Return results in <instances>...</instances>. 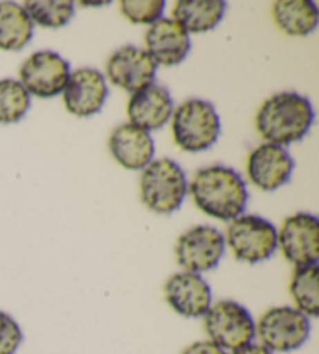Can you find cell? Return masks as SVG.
Returning <instances> with one entry per match:
<instances>
[{
    "label": "cell",
    "mask_w": 319,
    "mask_h": 354,
    "mask_svg": "<svg viewBox=\"0 0 319 354\" xmlns=\"http://www.w3.org/2000/svg\"><path fill=\"white\" fill-rule=\"evenodd\" d=\"M187 191L192 194L195 205L204 214L223 222H232L240 217L248 205L246 183L231 167L211 166L200 169Z\"/></svg>",
    "instance_id": "1"
},
{
    "label": "cell",
    "mask_w": 319,
    "mask_h": 354,
    "mask_svg": "<svg viewBox=\"0 0 319 354\" xmlns=\"http://www.w3.org/2000/svg\"><path fill=\"white\" fill-rule=\"evenodd\" d=\"M315 111L310 100L298 93H280L263 103L255 118L257 131L268 144L298 142L310 131Z\"/></svg>",
    "instance_id": "2"
},
{
    "label": "cell",
    "mask_w": 319,
    "mask_h": 354,
    "mask_svg": "<svg viewBox=\"0 0 319 354\" xmlns=\"http://www.w3.org/2000/svg\"><path fill=\"white\" fill-rule=\"evenodd\" d=\"M175 144L188 153H198L211 149L222 131V122L215 106L201 99H188L173 111Z\"/></svg>",
    "instance_id": "3"
},
{
    "label": "cell",
    "mask_w": 319,
    "mask_h": 354,
    "mask_svg": "<svg viewBox=\"0 0 319 354\" xmlns=\"http://www.w3.org/2000/svg\"><path fill=\"white\" fill-rule=\"evenodd\" d=\"M187 194V178L173 160H153L140 176V197L146 207L157 214L180 209Z\"/></svg>",
    "instance_id": "4"
},
{
    "label": "cell",
    "mask_w": 319,
    "mask_h": 354,
    "mask_svg": "<svg viewBox=\"0 0 319 354\" xmlns=\"http://www.w3.org/2000/svg\"><path fill=\"white\" fill-rule=\"evenodd\" d=\"M202 319L209 340L226 353L253 344L255 339L254 317L243 304L234 300L212 303Z\"/></svg>",
    "instance_id": "5"
},
{
    "label": "cell",
    "mask_w": 319,
    "mask_h": 354,
    "mask_svg": "<svg viewBox=\"0 0 319 354\" xmlns=\"http://www.w3.org/2000/svg\"><path fill=\"white\" fill-rule=\"evenodd\" d=\"M310 319L293 306H276L260 315L255 323V337L268 351L291 353L310 337Z\"/></svg>",
    "instance_id": "6"
},
{
    "label": "cell",
    "mask_w": 319,
    "mask_h": 354,
    "mask_svg": "<svg viewBox=\"0 0 319 354\" xmlns=\"http://www.w3.org/2000/svg\"><path fill=\"white\" fill-rule=\"evenodd\" d=\"M224 242L238 261L259 264L278 250V230L263 217L240 216L229 223Z\"/></svg>",
    "instance_id": "7"
},
{
    "label": "cell",
    "mask_w": 319,
    "mask_h": 354,
    "mask_svg": "<svg viewBox=\"0 0 319 354\" xmlns=\"http://www.w3.org/2000/svg\"><path fill=\"white\" fill-rule=\"evenodd\" d=\"M224 250V236L215 227L198 225L180 236L175 247V256L176 262L184 270L201 274L218 267Z\"/></svg>",
    "instance_id": "8"
},
{
    "label": "cell",
    "mask_w": 319,
    "mask_h": 354,
    "mask_svg": "<svg viewBox=\"0 0 319 354\" xmlns=\"http://www.w3.org/2000/svg\"><path fill=\"white\" fill-rule=\"evenodd\" d=\"M19 75L21 84L30 95L52 99L64 91L70 64L57 52L41 50L23 61Z\"/></svg>",
    "instance_id": "9"
},
{
    "label": "cell",
    "mask_w": 319,
    "mask_h": 354,
    "mask_svg": "<svg viewBox=\"0 0 319 354\" xmlns=\"http://www.w3.org/2000/svg\"><path fill=\"white\" fill-rule=\"evenodd\" d=\"M278 247L294 267L316 266L319 259V221L309 212H298L282 223Z\"/></svg>",
    "instance_id": "10"
},
{
    "label": "cell",
    "mask_w": 319,
    "mask_h": 354,
    "mask_svg": "<svg viewBox=\"0 0 319 354\" xmlns=\"http://www.w3.org/2000/svg\"><path fill=\"white\" fill-rule=\"evenodd\" d=\"M165 301L186 319H201L212 306V289L198 273L177 272L164 286Z\"/></svg>",
    "instance_id": "11"
},
{
    "label": "cell",
    "mask_w": 319,
    "mask_h": 354,
    "mask_svg": "<svg viewBox=\"0 0 319 354\" xmlns=\"http://www.w3.org/2000/svg\"><path fill=\"white\" fill-rule=\"evenodd\" d=\"M157 64L144 48L125 46L115 50L106 63L109 82L115 86L137 93L155 83Z\"/></svg>",
    "instance_id": "12"
},
{
    "label": "cell",
    "mask_w": 319,
    "mask_h": 354,
    "mask_svg": "<svg viewBox=\"0 0 319 354\" xmlns=\"http://www.w3.org/2000/svg\"><path fill=\"white\" fill-rule=\"evenodd\" d=\"M108 99V84L102 72L90 67L70 72L64 88L67 111L78 118H90L100 113Z\"/></svg>",
    "instance_id": "13"
},
{
    "label": "cell",
    "mask_w": 319,
    "mask_h": 354,
    "mask_svg": "<svg viewBox=\"0 0 319 354\" xmlns=\"http://www.w3.org/2000/svg\"><path fill=\"white\" fill-rule=\"evenodd\" d=\"M294 170V161L285 147L274 144H262L248 158L246 172L251 183L271 192L287 185Z\"/></svg>",
    "instance_id": "14"
},
{
    "label": "cell",
    "mask_w": 319,
    "mask_h": 354,
    "mask_svg": "<svg viewBox=\"0 0 319 354\" xmlns=\"http://www.w3.org/2000/svg\"><path fill=\"white\" fill-rule=\"evenodd\" d=\"M146 53L156 64L176 66L187 58L192 47L188 33L173 19L162 17L145 35Z\"/></svg>",
    "instance_id": "15"
},
{
    "label": "cell",
    "mask_w": 319,
    "mask_h": 354,
    "mask_svg": "<svg viewBox=\"0 0 319 354\" xmlns=\"http://www.w3.org/2000/svg\"><path fill=\"white\" fill-rule=\"evenodd\" d=\"M173 111V100L168 89L155 83L134 93L128 102L130 124L148 133L159 130L167 124Z\"/></svg>",
    "instance_id": "16"
},
{
    "label": "cell",
    "mask_w": 319,
    "mask_h": 354,
    "mask_svg": "<svg viewBox=\"0 0 319 354\" xmlns=\"http://www.w3.org/2000/svg\"><path fill=\"white\" fill-rule=\"evenodd\" d=\"M109 151L122 167L142 170L155 156V140L142 128L124 124L115 128L109 138Z\"/></svg>",
    "instance_id": "17"
},
{
    "label": "cell",
    "mask_w": 319,
    "mask_h": 354,
    "mask_svg": "<svg viewBox=\"0 0 319 354\" xmlns=\"http://www.w3.org/2000/svg\"><path fill=\"white\" fill-rule=\"evenodd\" d=\"M224 13L223 0H181L173 8V21L187 33H204L215 28Z\"/></svg>",
    "instance_id": "18"
},
{
    "label": "cell",
    "mask_w": 319,
    "mask_h": 354,
    "mask_svg": "<svg viewBox=\"0 0 319 354\" xmlns=\"http://www.w3.org/2000/svg\"><path fill=\"white\" fill-rule=\"evenodd\" d=\"M273 17L282 32L305 36L316 30L319 13L310 0H279L273 5Z\"/></svg>",
    "instance_id": "19"
},
{
    "label": "cell",
    "mask_w": 319,
    "mask_h": 354,
    "mask_svg": "<svg viewBox=\"0 0 319 354\" xmlns=\"http://www.w3.org/2000/svg\"><path fill=\"white\" fill-rule=\"evenodd\" d=\"M33 38V22L21 5L0 2V48L17 52Z\"/></svg>",
    "instance_id": "20"
},
{
    "label": "cell",
    "mask_w": 319,
    "mask_h": 354,
    "mask_svg": "<svg viewBox=\"0 0 319 354\" xmlns=\"http://www.w3.org/2000/svg\"><path fill=\"white\" fill-rule=\"evenodd\" d=\"M290 295L294 306L304 315L315 319L319 315V267H298L290 281Z\"/></svg>",
    "instance_id": "21"
},
{
    "label": "cell",
    "mask_w": 319,
    "mask_h": 354,
    "mask_svg": "<svg viewBox=\"0 0 319 354\" xmlns=\"http://www.w3.org/2000/svg\"><path fill=\"white\" fill-rule=\"evenodd\" d=\"M30 21L46 28L64 27L75 15V5L69 0H33L23 3Z\"/></svg>",
    "instance_id": "22"
},
{
    "label": "cell",
    "mask_w": 319,
    "mask_h": 354,
    "mask_svg": "<svg viewBox=\"0 0 319 354\" xmlns=\"http://www.w3.org/2000/svg\"><path fill=\"white\" fill-rule=\"evenodd\" d=\"M30 94L21 82L13 78L0 80V124H16L30 108Z\"/></svg>",
    "instance_id": "23"
},
{
    "label": "cell",
    "mask_w": 319,
    "mask_h": 354,
    "mask_svg": "<svg viewBox=\"0 0 319 354\" xmlns=\"http://www.w3.org/2000/svg\"><path fill=\"white\" fill-rule=\"evenodd\" d=\"M164 0H122L120 13L133 24H155L162 19Z\"/></svg>",
    "instance_id": "24"
},
{
    "label": "cell",
    "mask_w": 319,
    "mask_h": 354,
    "mask_svg": "<svg viewBox=\"0 0 319 354\" xmlns=\"http://www.w3.org/2000/svg\"><path fill=\"white\" fill-rule=\"evenodd\" d=\"M23 333L13 317L0 310V354H16L22 345Z\"/></svg>",
    "instance_id": "25"
},
{
    "label": "cell",
    "mask_w": 319,
    "mask_h": 354,
    "mask_svg": "<svg viewBox=\"0 0 319 354\" xmlns=\"http://www.w3.org/2000/svg\"><path fill=\"white\" fill-rule=\"evenodd\" d=\"M181 354H229L211 340H198L184 348Z\"/></svg>",
    "instance_id": "26"
},
{
    "label": "cell",
    "mask_w": 319,
    "mask_h": 354,
    "mask_svg": "<svg viewBox=\"0 0 319 354\" xmlns=\"http://www.w3.org/2000/svg\"><path fill=\"white\" fill-rule=\"evenodd\" d=\"M229 354H273L271 351H268L265 346H262L260 344H249L243 348H238L235 351H231Z\"/></svg>",
    "instance_id": "27"
},
{
    "label": "cell",
    "mask_w": 319,
    "mask_h": 354,
    "mask_svg": "<svg viewBox=\"0 0 319 354\" xmlns=\"http://www.w3.org/2000/svg\"><path fill=\"white\" fill-rule=\"evenodd\" d=\"M81 5H92V7H104V5H109V2H100V3H86V2H81Z\"/></svg>",
    "instance_id": "28"
}]
</instances>
